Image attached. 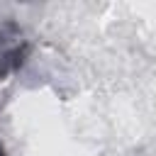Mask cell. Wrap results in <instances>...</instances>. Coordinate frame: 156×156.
<instances>
[{
    "label": "cell",
    "mask_w": 156,
    "mask_h": 156,
    "mask_svg": "<svg viewBox=\"0 0 156 156\" xmlns=\"http://www.w3.org/2000/svg\"><path fill=\"white\" fill-rule=\"evenodd\" d=\"M29 56V41L22 27L12 20H0V83L22 68Z\"/></svg>",
    "instance_id": "1"
},
{
    "label": "cell",
    "mask_w": 156,
    "mask_h": 156,
    "mask_svg": "<svg viewBox=\"0 0 156 156\" xmlns=\"http://www.w3.org/2000/svg\"><path fill=\"white\" fill-rule=\"evenodd\" d=\"M0 156H7V154H5V146H2V141H0Z\"/></svg>",
    "instance_id": "2"
}]
</instances>
